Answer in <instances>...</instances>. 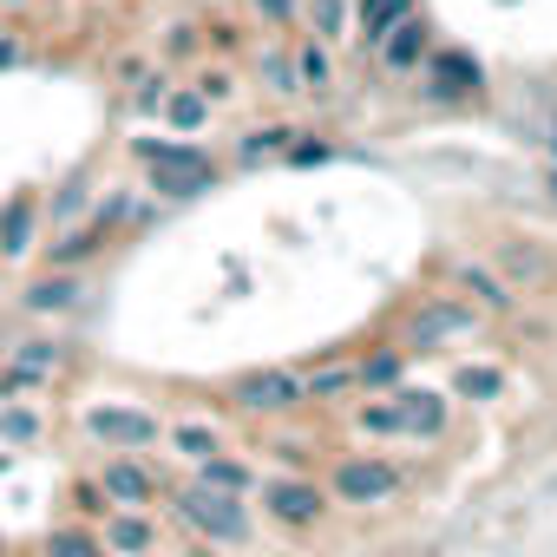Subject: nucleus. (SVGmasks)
Wrapping results in <instances>:
<instances>
[{
	"label": "nucleus",
	"instance_id": "obj_24",
	"mask_svg": "<svg viewBox=\"0 0 557 557\" xmlns=\"http://www.w3.org/2000/svg\"><path fill=\"white\" fill-rule=\"evenodd\" d=\"M190 479H197V485H216V492H243V498H249L262 472H256V459H243L236 446H223V453H210L203 466H190Z\"/></svg>",
	"mask_w": 557,
	"mask_h": 557
},
{
	"label": "nucleus",
	"instance_id": "obj_11",
	"mask_svg": "<svg viewBox=\"0 0 557 557\" xmlns=\"http://www.w3.org/2000/svg\"><path fill=\"white\" fill-rule=\"evenodd\" d=\"M79 302H86V275H73V269H34L21 289V315H40V322H60Z\"/></svg>",
	"mask_w": 557,
	"mask_h": 557
},
{
	"label": "nucleus",
	"instance_id": "obj_3",
	"mask_svg": "<svg viewBox=\"0 0 557 557\" xmlns=\"http://www.w3.org/2000/svg\"><path fill=\"white\" fill-rule=\"evenodd\" d=\"M249 505L262 511V524H275L283 537H315L335 518V498H329L322 472H262Z\"/></svg>",
	"mask_w": 557,
	"mask_h": 557
},
{
	"label": "nucleus",
	"instance_id": "obj_10",
	"mask_svg": "<svg viewBox=\"0 0 557 557\" xmlns=\"http://www.w3.org/2000/svg\"><path fill=\"white\" fill-rule=\"evenodd\" d=\"M394 400H400V440H413V446H446L453 413H459V400H453V394L400 381V387H394Z\"/></svg>",
	"mask_w": 557,
	"mask_h": 557
},
{
	"label": "nucleus",
	"instance_id": "obj_22",
	"mask_svg": "<svg viewBox=\"0 0 557 557\" xmlns=\"http://www.w3.org/2000/svg\"><path fill=\"white\" fill-rule=\"evenodd\" d=\"M164 446H171L177 459H190V466H203L210 453H223V446H230V433H223L216 420H203V413H190V420H171V426H164Z\"/></svg>",
	"mask_w": 557,
	"mask_h": 557
},
{
	"label": "nucleus",
	"instance_id": "obj_29",
	"mask_svg": "<svg viewBox=\"0 0 557 557\" xmlns=\"http://www.w3.org/2000/svg\"><path fill=\"white\" fill-rule=\"evenodd\" d=\"M348 27H355V0H302V34H315V40L342 47V40H348Z\"/></svg>",
	"mask_w": 557,
	"mask_h": 557
},
{
	"label": "nucleus",
	"instance_id": "obj_37",
	"mask_svg": "<svg viewBox=\"0 0 557 557\" xmlns=\"http://www.w3.org/2000/svg\"><path fill=\"white\" fill-rule=\"evenodd\" d=\"M262 79H269V92H275V99H296V92H302V79H296V60H289V47L262 60Z\"/></svg>",
	"mask_w": 557,
	"mask_h": 557
},
{
	"label": "nucleus",
	"instance_id": "obj_27",
	"mask_svg": "<svg viewBox=\"0 0 557 557\" xmlns=\"http://www.w3.org/2000/svg\"><path fill=\"white\" fill-rule=\"evenodd\" d=\"M348 426L361 440H400V400L394 394H361V400H348Z\"/></svg>",
	"mask_w": 557,
	"mask_h": 557
},
{
	"label": "nucleus",
	"instance_id": "obj_15",
	"mask_svg": "<svg viewBox=\"0 0 557 557\" xmlns=\"http://www.w3.org/2000/svg\"><path fill=\"white\" fill-rule=\"evenodd\" d=\"M106 249H112V236L86 216V223H66L53 243H40V269H73V275H79V269H86V262H99Z\"/></svg>",
	"mask_w": 557,
	"mask_h": 557
},
{
	"label": "nucleus",
	"instance_id": "obj_39",
	"mask_svg": "<svg viewBox=\"0 0 557 557\" xmlns=\"http://www.w3.org/2000/svg\"><path fill=\"white\" fill-rule=\"evenodd\" d=\"M329 158H335V145H329L322 132H302V138L289 145V158H283V164H329Z\"/></svg>",
	"mask_w": 557,
	"mask_h": 557
},
{
	"label": "nucleus",
	"instance_id": "obj_40",
	"mask_svg": "<svg viewBox=\"0 0 557 557\" xmlns=\"http://www.w3.org/2000/svg\"><path fill=\"white\" fill-rule=\"evenodd\" d=\"M203 27H210V21H203ZM243 34H249L243 21H216V27H210V53H243Z\"/></svg>",
	"mask_w": 557,
	"mask_h": 557
},
{
	"label": "nucleus",
	"instance_id": "obj_30",
	"mask_svg": "<svg viewBox=\"0 0 557 557\" xmlns=\"http://www.w3.org/2000/svg\"><path fill=\"white\" fill-rule=\"evenodd\" d=\"M498 275H505V283L518 289H537L544 283V275H550V256L537 249V243H498Z\"/></svg>",
	"mask_w": 557,
	"mask_h": 557
},
{
	"label": "nucleus",
	"instance_id": "obj_36",
	"mask_svg": "<svg viewBox=\"0 0 557 557\" xmlns=\"http://www.w3.org/2000/svg\"><path fill=\"white\" fill-rule=\"evenodd\" d=\"M132 216H138V197H132V190H112V197H99V203H92V223H99L112 243H119V230H125Z\"/></svg>",
	"mask_w": 557,
	"mask_h": 557
},
{
	"label": "nucleus",
	"instance_id": "obj_26",
	"mask_svg": "<svg viewBox=\"0 0 557 557\" xmlns=\"http://www.w3.org/2000/svg\"><path fill=\"white\" fill-rule=\"evenodd\" d=\"M269 459H275V472H322L335 453L322 446V440H309V433H269V446H262Z\"/></svg>",
	"mask_w": 557,
	"mask_h": 557
},
{
	"label": "nucleus",
	"instance_id": "obj_7",
	"mask_svg": "<svg viewBox=\"0 0 557 557\" xmlns=\"http://www.w3.org/2000/svg\"><path fill=\"white\" fill-rule=\"evenodd\" d=\"M164 413L145 407V400H92L79 413V433L92 453H158L164 446Z\"/></svg>",
	"mask_w": 557,
	"mask_h": 557
},
{
	"label": "nucleus",
	"instance_id": "obj_43",
	"mask_svg": "<svg viewBox=\"0 0 557 557\" xmlns=\"http://www.w3.org/2000/svg\"><path fill=\"white\" fill-rule=\"evenodd\" d=\"M27 8V0H0V14H21Z\"/></svg>",
	"mask_w": 557,
	"mask_h": 557
},
{
	"label": "nucleus",
	"instance_id": "obj_31",
	"mask_svg": "<svg viewBox=\"0 0 557 557\" xmlns=\"http://www.w3.org/2000/svg\"><path fill=\"white\" fill-rule=\"evenodd\" d=\"M40 433H47V413L34 400H0V446H8V453L14 446H34Z\"/></svg>",
	"mask_w": 557,
	"mask_h": 557
},
{
	"label": "nucleus",
	"instance_id": "obj_42",
	"mask_svg": "<svg viewBox=\"0 0 557 557\" xmlns=\"http://www.w3.org/2000/svg\"><path fill=\"white\" fill-rule=\"evenodd\" d=\"M27 60V47H21V34H0V73H14Z\"/></svg>",
	"mask_w": 557,
	"mask_h": 557
},
{
	"label": "nucleus",
	"instance_id": "obj_1",
	"mask_svg": "<svg viewBox=\"0 0 557 557\" xmlns=\"http://www.w3.org/2000/svg\"><path fill=\"white\" fill-rule=\"evenodd\" d=\"M164 518L184 531V537H197V544H210V550H249L256 544V505L243 498V492H216V485H164Z\"/></svg>",
	"mask_w": 557,
	"mask_h": 557
},
{
	"label": "nucleus",
	"instance_id": "obj_20",
	"mask_svg": "<svg viewBox=\"0 0 557 557\" xmlns=\"http://www.w3.org/2000/svg\"><path fill=\"white\" fill-rule=\"evenodd\" d=\"M407 348L387 335V342H368V355H355V374H361V394H394L407 381Z\"/></svg>",
	"mask_w": 557,
	"mask_h": 557
},
{
	"label": "nucleus",
	"instance_id": "obj_33",
	"mask_svg": "<svg viewBox=\"0 0 557 557\" xmlns=\"http://www.w3.org/2000/svg\"><path fill=\"white\" fill-rule=\"evenodd\" d=\"M203 47H210V27H203V21H171V34H164L158 60H164V66H177V60H197Z\"/></svg>",
	"mask_w": 557,
	"mask_h": 557
},
{
	"label": "nucleus",
	"instance_id": "obj_38",
	"mask_svg": "<svg viewBox=\"0 0 557 557\" xmlns=\"http://www.w3.org/2000/svg\"><path fill=\"white\" fill-rule=\"evenodd\" d=\"M210 106H223V99H236V73L230 66H197V79H190Z\"/></svg>",
	"mask_w": 557,
	"mask_h": 557
},
{
	"label": "nucleus",
	"instance_id": "obj_25",
	"mask_svg": "<svg viewBox=\"0 0 557 557\" xmlns=\"http://www.w3.org/2000/svg\"><path fill=\"white\" fill-rule=\"evenodd\" d=\"M505 387H511V374H505L498 361H459V368H453V400L492 407V400H505Z\"/></svg>",
	"mask_w": 557,
	"mask_h": 557
},
{
	"label": "nucleus",
	"instance_id": "obj_21",
	"mask_svg": "<svg viewBox=\"0 0 557 557\" xmlns=\"http://www.w3.org/2000/svg\"><path fill=\"white\" fill-rule=\"evenodd\" d=\"M210 119H216V106H210L197 86H171V99H164V112H158V132H171V138H203Z\"/></svg>",
	"mask_w": 557,
	"mask_h": 557
},
{
	"label": "nucleus",
	"instance_id": "obj_12",
	"mask_svg": "<svg viewBox=\"0 0 557 557\" xmlns=\"http://www.w3.org/2000/svg\"><path fill=\"white\" fill-rule=\"evenodd\" d=\"M40 223H47L40 190H14L0 203V262H27L40 249Z\"/></svg>",
	"mask_w": 557,
	"mask_h": 557
},
{
	"label": "nucleus",
	"instance_id": "obj_13",
	"mask_svg": "<svg viewBox=\"0 0 557 557\" xmlns=\"http://www.w3.org/2000/svg\"><path fill=\"white\" fill-rule=\"evenodd\" d=\"M433 47H440V40H433V21L413 8V14H407V21H400L387 40H381V53H374V60H381V73H394V79H413V73L426 66V53H433Z\"/></svg>",
	"mask_w": 557,
	"mask_h": 557
},
{
	"label": "nucleus",
	"instance_id": "obj_49",
	"mask_svg": "<svg viewBox=\"0 0 557 557\" xmlns=\"http://www.w3.org/2000/svg\"><path fill=\"white\" fill-rule=\"evenodd\" d=\"M53 8H60V0H53Z\"/></svg>",
	"mask_w": 557,
	"mask_h": 557
},
{
	"label": "nucleus",
	"instance_id": "obj_46",
	"mask_svg": "<svg viewBox=\"0 0 557 557\" xmlns=\"http://www.w3.org/2000/svg\"><path fill=\"white\" fill-rule=\"evenodd\" d=\"M550 164H557V125H550Z\"/></svg>",
	"mask_w": 557,
	"mask_h": 557
},
{
	"label": "nucleus",
	"instance_id": "obj_5",
	"mask_svg": "<svg viewBox=\"0 0 557 557\" xmlns=\"http://www.w3.org/2000/svg\"><path fill=\"white\" fill-rule=\"evenodd\" d=\"M479 329H485V309H472L459 289H426L420 302L400 309L394 342H400L407 355H440V348H453V342H466V335H479Z\"/></svg>",
	"mask_w": 557,
	"mask_h": 557
},
{
	"label": "nucleus",
	"instance_id": "obj_9",
	"mask_svg": "<svg viewBox=\"0 0 557 557\" xmlns=\"http://www.w3.org/2000/svg\"><path fill=\"white\" fill-rule=\"evenodd\" d=\"M92 479H99V492L112 505H132V511H158L164 505V472H158L151 453H99Z\"/></svg>",
	"mask_w": 557,
	"mask_h": 557
},
{
	"label": "nucleus",
	"instance_id": "obj_41",
	"mask_svg": "<svg viewBox=\"0 0 557 557\" xmlns=\"http://www.w3.org/2000/svg\"><path fill=\"white\" fill-rule=\"evenodd\" d=\"M86 210V184H60V197H53V223H73Z\"/></svg>",
	"mask_w": 557,
	"mask_h": 557
},
{
	"label": "nucleus",
	"instance_id": "obj_17",
	"mask_svg": "<svg viewBox=\"0 0 557 557\" xmlns=\"http://www.w3.org/2000/svg\"><path fill=\"white\" fill-rule=\"evenodd\" d=\"M453 289H459L472 309H485V315H511V309H518V289L505 283L492 262H453Z\"/></svg>",
	"mask_w": 557,
	"mask_h": 557
},
{
	"label": "nucleus",
	"instance_id": "obj_6",
	"mask_svg": "<svg viewBox=\"0 0 557 557\" xmlns=\"http://www.w3.org/2000/svg\"><path fill=\"white\" fill-rule=\"evenodd\" d=\"M223 400H230L243 420H262V426H289V420H309V413H315L302 368H243V374L223 387Z\"/></svg>",
	"mask_w": 557,
	"mask_h": 557
},
{
	"label": "nucleus",
	"instance_id": "obj_18",
	"mask_svg": "<svg viewBox=\"0 0 557 557\" xmlns=\"http://www.w3.org/2000/svg\"><path fill=\"white\" fill-rule=\"evenodd\" d=\"M289 60H296V79H302V92L329 99V92L342 86V60H335V47H329V40H315V34H296V40H289Z\"/></svg>",
	"mask_w": 557,
	"mask_h": 557
},
{
	"label": "nucleus",
	"instance_id": "obj_32",
	"mask_svg": "<svg viewBox=\"0 0 557 557\" xmlns=\"http://www.w3.org/2000/svg\"><path fill=\"white\" fill-rule=\"evenodd\" d=\"M243 21L262 34H296L302 27V0H243Z\"/></svg>",
	"mask_w": 557,
	"mask_h": 557
},
{
	"label": "nucleus",
	"instance_id": "obj_8",
	"mask_svg": "<svg viewBox=\"0 0 557 557\" xmlns=\"http://www.w3.org/2000/svg\"><path fill=\"white\" fill-rule=\"evenodd\" d=\"M413 79H420V99H426V106H479V99H485V66H479V53L446 47V40L426 53V66H420Z\"/></svg>",
	"mask_w": 557,
	"mask_h": 557
},
{
	"label": "nucleus",
	"instance_id": "obj_16",
	"mask_svg": "<svg viewBox=\"0 0 557 557\" xmlns=\"http://www.w3.org/2000/svg\"><path fill=\"white\" fill-rule=\"evenodd\" d=\"M99 537H106L112 557H151V550H164L158 544V511H132V505H112L106 524H99Z\"/></svg>",
	"mask_w": 557,
	"mask_h": 557
},
{
	"label": "nucleus",
	"instance_id": "obj_45",
	"mask_svg": "<svg viewBox=\"0 0 557 557\" xmlns=\"http://www.w3.org/2000/svg\"><path fill=\"white\" fill-rule=\"evenodd\" d=\"M544 184H550V197H557V164H550V177H544Z\"/></svg>",
	"mask_w": 557,
	"mask_h": 557
},
{
	"label": "nucleus",
	"instance_id": "obj_19",
	"mask_svg": "<svg viewBox=\"0 0 557 557\" xmlns=\"http://www.w3.org/2000/svg\"><path fill=\"white\" fill-rule=\"evenodd\" d=\"M413 8H420V0H355V27H348V40H355L361 53H381V40H387Z\"/></svg>",
	"mask_w": 557,
	"mask_h": 557
},
{
	"label": "nucleus",
	"instance_id": "obj_47",
	"mask_svg": "<svg viewBox=\"0 0 557 557\" xmlns=\"http://www.w3.org/2000/svg\"><path fill=\"white\" fill-rule=\"evenodd\" d=\"M99 8H125V0H99Z\"/></svg>",
	"mask_w": 557,
	"mask_h": 557
},
{
	"label": "nucleus",
	"instance_id": "obj_23",
	"mask_svg": "<svg viewBox=\"0 0 557 557\" xmlns=\"http://www.w3.org/2000/svg\"><path fill=\"white\" fill-rule=\"evenodd\" d=\"M296 138H302V132H296L289 119H262V125H249V132L236 138V164L249 171V164H269V158H289Z\"/></svg>",
	"mask_w": 557,
	"mask_h": 557
},
{
	"label": "nucleus",
	"instance_id": "obj_4",
	"mask_svg": "<svg viewBox=\"0 0 557 557\" xmlns=\"http://www.w3.org/2000/svg\"><path fill=\"white\" fill-rule=\"evenodd\" d=\"M407 479H413V472H407L400 459L368 453V446L335 453V459L322 466V485H329L335 511H381V505H394V498L407 492Z\"/></svg>",
	"mask_w": 557,
	"mask_h": 557
},
{
	"label": "nucleus",
	"instance_id": "obj_44",
	"mask_svg": "<svg viewBox=\"0 0 557 557\" xmlns=\"http://www.w3.org/2000/svg\"><path fill=\"white\" fill-rule=\"evenodd\" d=\"M8 466H14V453H8V446H0V479H8Z\"/></svg>",
	"mask_w": 557,
	"mask_h": 557
},
{
	"label": "nucleus",
	"instance_id": "obj_34",
	"mask_svg": "<svg viewBox=\"0 0 557 557\" xmlns=\"http://www.w3.org/2000/svg\"><path fill=\"white\" fill-rule=\"evenodd\" d=\"M171 86H177V79H171V66L158 60V66L132 86V112H138V119H158V112H164V99H171Z\"/></svg>",
	"mask_w": 557,
	"mask_h": 557
},
{
	"label": "nucleus",
	"instance_id": "obj_14",
	"mask_svg": "<svg viewBox=\"0 0 557 557\" xmlns=\"http://www.w3.org/2000/svg\"><path fill=\"white\" fill-rule=\"evenodd\" d=\"M302 381H309V407H315V413L361 400V374H355V355H315V361L302 368Z\"/></svg>",
	"mask_w": 557,
	"mask_h": 557
},
{
	"label": "nucleus",
	"instance_id": "obj_28",
	"mask_svg": "<svg viewBox=\"0 0 557 557\" xmlns=\"http://www.w3.org/2000/svg\"><path fill=\"white\" fill-rule=\"evenodd\" d=\"M40 550H47V557H112V550H106V537H99V524H79V518L47 524Z\"/></svg>",
	"mask_w": 557,
	"mask_h": 557
},
{
	"label": "nucleus",
	"instance_id": "obj_35",
	"mask_svg": "<svg viewBox=\"0 0 557 557\" xmlns=\"http://www.w3.org/2000/svg\"><path fill=\"white\" fill-rule=\"evenodd\" d=\"M66 505H73V518H79V524H106V511H112V498L99 492V479H92V472H79V479L66 485Z\"/></svg>",
	"mask_w": 557,
	"mask_h": 557
},
{
	"label": "nucleus",
	"instance_id": "obj_48",
	"mask_svg": "<svg viewBox=\"0 0 557 557\" xmlns=\"http://www.w3.org/2000/svg\"><path fill=\"white\" fill-rule=\"evenodd\" d=\"M151 557H164V550H151Z\"/></svg>",
	"mask_w": 557,
	"mask_h": 557
},
{
	"label": "nucleus",
	"instance_id": "obj_2",
	"mask_svg": "<svg viewBox=\"0 0 557 557\" xmlns=\"http://www.w3.org/2000/svg\"><path fill=\"white\" fill-rule=\"evenodd\" d=\"M132 158L145 164V190L164 197V203H190V197H210L223 184V164L190 145V138H171V132H145L132 138Z\"/></svg>",
	"mask_w": 557,
	"mask_h": 557
}]
</instances>
